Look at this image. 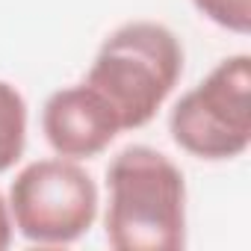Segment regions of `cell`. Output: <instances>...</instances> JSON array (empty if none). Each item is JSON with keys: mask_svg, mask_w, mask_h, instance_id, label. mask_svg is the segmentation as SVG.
I'll use <instances>...</instances> for the list:
<instances>
[{"mask_svg": "<svg viewBox=\"0 0 251 251\" xmlns=\"http://www.w3.org/2000/svg\"><path fill=\"white\" fill-rule=\"evenodd\" d=\"M106 242L115 251H180L186 245L183 172L157 148L130 145L106 169Z\"/></svg>", "mask_w": 251, "mask_h": 251, "instance_id": "cell-1", "label": "cell"}, {"mask_svg": "<svg viewBox=\"0 0 251 251\" xmlns=\"http://www.w3.org/2000/svg\"><path fill=\"white\" fill-rule=\"evenodd\" d=\"M183 74L177 36L157 21H130L100 45L86 83L118 115L121 130H136L157 115Z\"/></svg>", "mask_w": 251, "mask_h": 251, "instance_id": "cell-2", "label": "cell"}, {"mask_svg": "<svg viewBox=\"0 0 251 251\" xmlns=\"http://www.w3.org/2000/svg\"><path fill=\"white\" fill-rule=\"evenodd\" d=\"M172 139L198 160H233L251 145V56L222 59L169 115Z\"/></svg>", "mask_w": 251, "mask_h": 251, "instance_id": "cell-3", "label": "cell"}, {"mask_svg": "<svg viewBox=\"0 0 251 251\" xmlns=\"http://www.w3.org/2000/svg\"><path fill=\"white\" fill-rule=\"evenodd\" d=\"M9 213L24 239L68 245L95 225L98 186L77 160H36L15 175L9 186Z\"/></svg>", "mask_w": 251, "mask_h": 251, "instance_id": "cell-4", "label": "cell"}, {"mask_svg": "<svg viewBox=\"0 0 251 251\" xmlns=\"http://www.w3.org/2000/svg\"><path fill=\"white\" fill-rule=\"evenodd\" d=\"M48 145L65 160H92L112 145L121 124L109 100L89 83L53 92L42 109Z\"/></svg>", "mask_w": 251, "mask_h": 251, "instance_id": "cell-5", "label": "cell"}, {"mask_svg": "<svg viewBox=\"0 0 251 251\" xmlns=\"http://www.w3.org/2000/svg\"><path fill=\"white\" fill-rule=\"evenodd\" d=\"M27 148V100L24 95L0 80V175L9 172Z\"/></svg>", "mask_w": 251, "mask_h": 251, "instance_id": "cell-6", "label": "cell"}, {"mask_svg": "<svg viewBox=\"0 0 251 251\" xmlns=\"http://www.w3.org/2000/svg\"><path fill=\"white\" fill-rule=\"evenodd\" d=\"M192 3L204 18L230 33H251V0H192Z\"/></svg>", "mask_w": 251, "mask_h": 251, "instance_id": "cell-7", "label": "cell"}, {"mask_svg": "<svg viewBox=\"0 0 251 251\" xmlns=\"http://www.w3.org/2000/svg\"><path fill=\"white\" fill-rule=\"evenodd\" d=\"M12 230H15V225H12L9 201H6L3 195H0V251L9 248V242H12Z\"/></svg>", "mask_w": 251, "mask_h": 251, "instance_id": "cell-8", "label": "cell"}]
</instances>
